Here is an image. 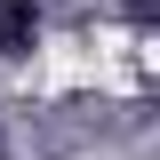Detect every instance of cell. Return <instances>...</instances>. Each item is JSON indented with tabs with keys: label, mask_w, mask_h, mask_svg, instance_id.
Listing matches in <instances>:
<instances>
[{
	"label": "cell",
	"mask_w": 160,
	"mask_h": 160,
	"mask_svg": "<svg viewBox=\"0 0 160 160\" xmlns=\"http://www.w3.org/2000/svg\"><path fill=\"white\" fill-rule=\"evenodd\" d=\"M40 48V8L32 0H0V56H32Z\"/></svg>",
	"instance_id": "cell-1"
}]
</instances>
